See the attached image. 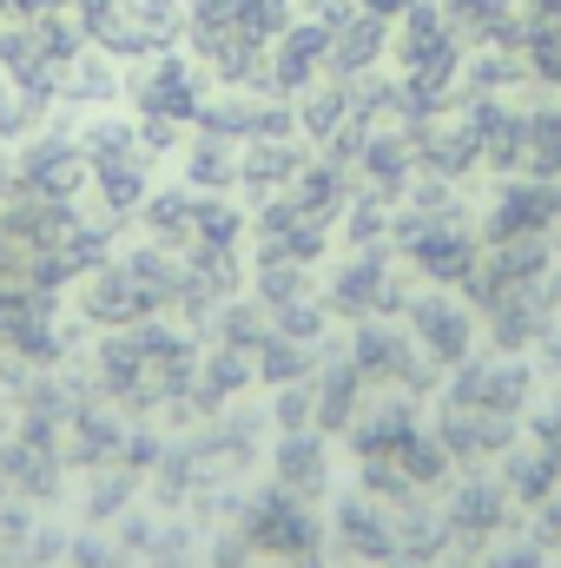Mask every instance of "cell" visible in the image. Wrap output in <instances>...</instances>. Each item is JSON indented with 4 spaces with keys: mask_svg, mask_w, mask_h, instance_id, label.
<instances>
[{
    "mask_svg": "<svg viewBox=\"0 0 561 568\" xmlns=\"http://www.w3.org/2000/svg\"><path fill=\"white\" fill-rule=\"evenodd\" d=\"M297 20V0H185V47L212 87H258L265 53Z\"/></svg>",
    "mask_w": 561,
    "mask_h": 568,
    "instance_id": "obj_1",
    "label": "cell"
},
{
    "mask_svg": "<svg viewBox=\"0 0 561 568\" xmlns=\"http://www.w3.org/2000/svg\"><path fill=\"white\" fill-rule=\"evenodd\" d=\"M133 87V120H140V140L145 152H165V145H178V133L205 113V73H198V60H185V53H152L140 60V73L126 80Z\"/></svg>",
    "mask_w": 561,
    "mask_h": 568,
    "instance_id": "obj_2",
    "label": "cell"
},
{
    "mask_svg": "<svg viewBox=\"0 0 561 568\" xmlns=\"http://www.w3.org/2000/svg\"><path fill=\"white\" fill-rule=\"evenodd\" d=\"M86 53V33H80V20L73 13H20V20H7L0 27V73L13 80V87H33V93H53V106H60V80H67V67Z\"/></svg>",
    "mask_w": 561,
    "mask_h": 568,
    "instance_id": "obj_3",
    "label": "cell"
},
{
    "mask_svg": "<svg viewBox=\"0 0 561 568\" xmlns=\"http://www.w3.org/2000/svg\"><path fill=\"white\" fill-rule=\"evenodd\" d=\"M73 20L106 60H152L185 40V0H86Z\"/></svg>",
    "mask_w": 561,
    "mask_h": 568,
    "instance_id": "obj_4",
    "label": "cell"
},
{
    "mask_svg": "<svg viewBox=\"0 0 561 568\" xmlns=\"http://www.w3.org/2000/svg\"><path fill=\"white\" fill-rule=\"evenodd\" d=\"M324 73H330V27H317L310 13H297L278 40H272V53H265V93L272 100H297Z\"/></svg>",
    "mask_w": 561,
    "mask_h": 568,
    "instance_id": "obj_5",
    "label": "cell"
},
{
    "mask_svg": "<svg viewBox=\"0 0 561 568\" xmlns=\"http://www.w3.org/2000/svg\"><path fill=\"white\" fill-rule=\"evenodd\" d=\"M13 185H20L27 199H53V205H67V199L86 185V152H80V140L40 126L33 140L20 145V159H13Z\"/></svg>",
    "mask_w": 561,
    "mask_h": 568,
    "instance_id": "obj_6",
    "label": "cell"
},
{
    "mask_svg": "<svg viewBox=\"0 0 561 568\" xmlns=\"http://www.w3.org/2000/svg\"><path fill=\"white\" fill-rule=\"evenodd\" d=\"M555 219H561L555 185H549V179H522V185H509V192L496 199L489 232H496V245H509V239H542Z\"/></svg>",
    "mask_w": 561,
    "mask_h": 568,
    "instance_id": "obj_7",
    "label": "cell"
},
{
    "mask_svg": "<svg viewBox=\"0 0 561 568\" xmlns=\"http://www.w3.org/2000/svg\"><path fill=\"white\" fill-rule=\"evenodd\" d=\"M384 60H390V20H377V13L357 7L344 27H330V73L337 80H364Z\"/></svg>",
    "mask_w": 561,
    "mask_h": 568,
    "instance_id": "obj_8",
    "label": "cell"
},
{
    "mask_svg": "<svg viewBox=\"0 0 561 568\" xmlns=\"http://www.w3.org/2000/svg\"><path fill=\"white\" fill-rule=\"evenodd\" d=\"M297 172H304V145H297V133H272V140L238 145V185H245V192L278 199V192H290Z\"/></svg>",
    "mask_w": 561,
    "mask_h": 568,
    "instance_id": "obj_9",
    "label": "cell"
},
{
    "mask_svg": "<svg viewBox=\"0 0 561 568\" xmlns=\"http://www.w3.org/2000/svg\"><path fill=\"white\" fill-rule=\"evenodd\" d=\"M410 324H417V344L436 357V364H462L469 344H476V317H469L456 297H422Z\"/></svg>",
    "mask_w": 561,
    "mask_h": 568,
    "instance_id": "obj_10",
    "label": "cell"
},
{
    "mask_svg": "<svg viewBox=\"0 0 561 568\" xmlns=\"http://www.w3.org/2000/svg\"><path fill=\"white\" fill-rule=\"evenodd\" d=\"M410 258L422 265V278H476V239L469 232H456L449 219H422V232L410 239Z\"/></svg>",
    "mask_w": 561,
    "mask_h": 568,
    "instance_id": "obj_11",
    "label": "cell"
},
{
    "mask_svg": "<svg viewBox=\"0 0 561 568\" xmlns=\"http://www.w3.org/2000/svg\"><path fill=\"white\" fill-rule=\"evenodd\" d=\"M252 536H258V549H272V556H304V549L317 542V523H310V509L284 489V496H265V503H258Z\"/></svg>",
    "mask_w": 561,
    "mask_h": 568,
    "instance_id": "obj_12",
    "label": "cell"
},
{
    "mask_svg": "<svg viewBox=\"0 0 561 568\" xmlns=\"http://www.w3.org/2000/svg\"><path fill=\"white\" fill-rule=\"evenodd\" d=\"M185 185L192 192H232L238 185V140L198 133V140L185 145Z\"/></svg>",
    "mask_w": 561,
    "mask_h": 568,
    "instance_id": "obj_13",
    "label": "cell"
},
{
    "mask_svg": "<svg viewBox=\"0 0 561 568\" xmlns=\"http://www.w3.org/2000/svg\"><path fill=\"white\" fill-rule=\"evenodd\" d=\"M357 371H364V377H410L417 357H410L404 337H390V331H364V337H357Z\"/></svg>",
    "mask_w": 561,
    "mask_h": 568,
    "instance_id": "obj_14",
    "label": "cell"
},
{
    "mask_svg": "<svg viewBox=\"0 0 561 568\" xmlns=\"http://www.w3.org/2000/svg\"><path fill=\"white\" fill-rule=\"evenodd\" d=\"M384 297V265L377 258H350L344 272H337V284H330V304L337 311H370Z\"/></svg>",
    "mask_w": 561,
    "mask_h": 568,
    "instance_id": "obj_15",
    "label": "cell"
},
{
    "mask_svg": "<svg viewBox=\"0 0 561 568\" xmlns=\"http://www.w3.org/2000/svg\"><path fill=\"white\" fill-rule=\"evenodd\" d=\"M278 476H284V489H290V496L317 489V483H324V449H317L310 436H290V443L278 449Z\"/></svg>",
    "mask_w": 561,
    "mask_h": 568,
    "instance_id": "obj_16",
    "label": "cell"
},
{
    "mask_svg": "<svg viewBox=\"0 0 561 568\" xmlns=\"http://www.w3.org/2000/svg\"><path fill=\"white\" fill-rule=\"evenodd\" d=\"M357 7H364V13H377V20H390V27H397V20H404V13H410V7H417V0H357Z\"/></svg>",
    "mask_w": 561,
    "mask_h": 568,
    "instance_id": "obj_17",
    "label": "cell"
}]
</instances>
